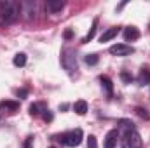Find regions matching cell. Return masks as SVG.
I'll return each instance as SVG.
<instances>
[{"mask_svg": "<svg viewBox=\"0 0 150 148\" xmlns=\"http://www.w3.org/2000/svg\"><path fill=\"white\" fill-rule=\"evenodd\" d=\"M21 14V7L19 2H12V0H5L0 4V26H9L12 25Z\"/></svg>", "mask_w": 150, "mask_h": 148, "instance_id": "obj_1", "label": "cell"}, {"mask_svg": "<svg viewBox=\"0 0 150 148\" xmlns=\"http://www.w3.org/2000/svg\"><path fill=\"white\" fill-rule=\"evenodd\" d=\"M82 138H84L82 129H74V131H70V132H63V134L56 136V140H58L59 143L67 145V147H79V145L82 143Z\"/></svg>", "mask_w": 150, "mask_h": 148, "instance_id": "obj_2", "label": "cell"}, {"mask_svg": "<svg viewBox=\"0 0 150 148\" xmlns=\"http://www.w3.org/2000/svg\"><path fill=\"white\" fill-rule=\"evenodd\" d=\"M61 65L68 73H74L77 70V54L72 47H65L61 51Z\"/></svg>", "mask_w": 150, "mask_h": 148, "instance_id": "obj_3", "label": "cell"}, {"mask_svg": "<svg viewBox=\"0 0 150 148\" xmlns=\"http://www.w3.org/2000/svg\"><path fill=\"white\" fill-rule=\"evenodd\" d=\"M142 145H143V141L136 129L126 131V134L122 136V148H142Z\"/></svg>", "mask_w": 150, "mask_h": 148, "instance_id": "obj_4", "label": "cell"}, {"mask_svg": "<svg viewBox=\"0 0 150 148\" xmlns=\"http://www.w3.org/2000/svg\"><path fill=\"white\" fill-rule=\"evenodd\" d=\"M19 7H21V14L25 16V19H33L35 18V11H37V2L35 0H25V2H19Z\"/></svg>", "mask_w": 150, "mask_h": 148, "instance_id": "obj_5", "label": "cell"}, {"mask_svg": "<svg viewBox=\"0 0 150 148\" xmlns=\"http://www.w3.org/2000/svg\"><path fill=\"white\" fill-rule=\"evenodd\" d=\"M134 52V47L127 45V44H115L110 47V54L113 56H119V58H124V56H129Z\"/></svg>", "mask_w": 150, "mask_h": 148, "instance_id": "obj_6", "label": "cell"}, {"mask_svg": "<svg viewBox=\"0 0 150 148\" xmlns=\"http://www.w3.org/2000/svg\"><path fill=\"white\" fill-rule=\"evenodd\" d=\"M117 140H119V131H117V129L108 131L107 136H105V143H103V147L105 148H115L117 147Z\"/></svg>", "mask_w": 150, "mask_h": 148, "instance_id": "obj_7", "label": "cell"}, {"mask_svg": "<svg viewBox=\"0 0 150 148\" xmlns=\"http://www.w3.org/2000/svg\"><path fill=\"white\" fill-rule=\"evenodd\" d=\"M63 7H65V2H63V0H47V2H45V9H47L51 14L59 12Z\"/></svg>", "mask_w": 150, "mask_h": 148, "instance_id": "obj_8", "label": "cell"}, {"mask_svg": "<svg viewBox=\"0 0 150 148\" xmlns=\"http://www.w3.org/2000/svg\"><path fill=\"white\" fill-rule=\"evenodd\" d=\"M100 82H101V87H103V91L107 92V96L112 98L113 96V82L107 77V75H101V77H100Z\"/></svg>", "mask_w": 150, "mask_h": 148, "instance_id": "obj_9", "label": "cell"}, {"mask_svg": "<svg viewBox=\"0 0 150 148\" xmlns=\"http://www.w3.org/2000/svg\"><path fill=\"white\" fill-rule=\"evenodd\" d=\"M124 38H126V42H134V40H138V38H140V30H138L136 26H127V28L124 30Z\"/></svg>", "mask_w": 150, "mask_h": 148, "instance_id": "obj_10", "label": "cell"}, {"mask_svg": "<svg viewBox=\"0 0 150 148\" xmlns=\"http://www.w3.org/2000/svg\"><path fill=\"white\" fill-rule=\"evenodd\" d=\"M119 32H120V28H117V26L105 30V32L101 33V37H100V42H108V40H112L113 37H117V35H119Z\"/></svg>", "mask_w": 150, "mask_h": 148, "instance_id": "obj_11", "label": "cell"}, {"mask_svg": "<svg viewBox=\"0 0 150 148\" xmlns=\"http://www.w3.org/2000/svg\"><path fill=\"white\" fill-rule=\"evenodd\" d=\"M138 84H140V85L150 84V68H149V66H142V68H140V75H138Z\"/></svg>", "mask_w": 150, "mask_h": 148, "instance_id": "obj_12", "label": "cell"}, {"mask_svg": "<svg viewBox=\"0 0 150 148\" xmlns=\"http://www.w3.org/2000/svg\"><path fill=\"white\" fill-rule=\"evenodd\" d=\"M74 111L77 113V115H86V111H87V103H86L84 99L75 101L74 103Z\"/></svg>", "mask_w": 150, "mask_h": 148, "instance_id": "obj_13", "label": "cell"}, {"mask_svg": "<svg viewBox=\"0 0 150 148\" xmlns=\"http://www.w3.org/2000/svg\"><path fill=\"white\" fill-rule=\"evenodd\" d=\"M18 108H19V103H16V101H0V110L16 111Z\"/></svg>", "mask_w": 150, "mask_h": 148, "instance_id": "obj_14", "label": "cell"}, {"mask_svg": "<svg viewBox=\"0 0 150 148\" xmlns=\"http://www.w3.org/2000/svg\"><path fill=\"white\" fill-rule=\"evenodd\" d=\"M96 30H98V19H94V21H93V26H91L89 33H87L86 37L82 38V44H87V42H91V40L94 38V33H96Z\"/></svg>", "mask_w": 150, "mask_h": 148, "instance_id": "obj_15", "label": "cell"}, {"mask_svg": "<svg viewBox=\"0 0 150 148\" xmlns=\"http://www.w3.org/2000/svg\"><path fill=\"white\" fill-rule=\"evenodd\" d=\"M16 66H25L26 65V54L25 52H18L16 56H14V61H12Z\"/></svg>", "mask_w": 150, "mask_h": 148, "instance_id": "obj_16", "label": "cell"}, {"mask_svg": "<svg viewBox=\"0 0 150 148\" xmlns=\"http://www.w3.org/2000/svg\"><path fill=\"white\" fill-rule=\"evenodd\" d=\"M119 125H120L122 129H126V131H133V129H134V124H133L131 120H127V118H120V120H119Z\"/></svg>", "mask_w": 150, "mask_h": 148, "instance_id": "obj_17", "label": "cell"}, {"mask_svg": "<svg viewBox=\"0 0 150 148\" xmlns=\"http://www.w3.org/2000/svg\"><path fill=\"white\" fill-rule=\"evenodd\" d=\"M84 59H86V63H87L89 66H94V65H98V61H100L98 54H87Z\"/></svg>", "mask_w": 150, "mask_h": 148, "instance_id": "obj_18", "label": "cell"}, {"mask_svg": "<svg viewBox=\"0 0 150 148\" xmlns=\"http://www.w3.org/2000/svg\"><path fill=\"white\" fill-rule=\"evenodd\" d=\"M87 148H98V141H96V138L93 134L87 138Z\"/></svg>", "mask_w": 150, "mask_h": 148, "instance_id": "obj_19", "label": "cell"}, {"mask_svg": "<svg viewBox=\"0 0 150 148\" xmlns=\"http://www.w3.org/2000/svg\"><path fill=\"white\" fill-rule=\"evenodd\" d=\"M120 78H122L126 84H131V80H133V75L127 73V72H120Z\"/></svg>", "mask_w": 150, "mask_h": 148, "instance_id": "obj_20", "label": "cell"}, {"mask_svg": "<svg viewBox=\"0 0 150 148\" xmlns=\"http://www.w3.org/2000/svg\"><path fill=\"white\" fill-rule=\"evenodd\" d=\"M28 110H30V115H33V117H35V115H38V113H40V106H38V105H30V108H28Z\"/></svg>", "mask_w": 150, "mask_h": 148, "instance_id": "obj_21", "label": "cell"}, {"mask_svg": "<svg viewBox=\"0 0 150 148\" xmlns=\"http://www.w3.org/2000/svg\"><path fill=\"white\" fill-rule=\"evenodd\" d=\"M16 96L21 98V99H25V98L28 96V91H26V89H18V91H16Z\"/></svg>", "mask_w": 150, "mask_h": 148, "instance_id": "obj_22", "label": "cell"}, {"mask_svg": "<svg viewBox=\"0 0 150 148\" xmlns=\"http://www.w3.org/2000/svg\"><path fill=\"white\" fill-rule=\"evenodd\" d=\"M23 148H33V136H28L26 140H25V145Z\"/></svg>", "mask_w": 150, "mask_h": 148, "instance_id": "obj_23", "label": "cell"}, {"mask_svg": "<svg viewBox=\"0 0 150 148\" xmlns=\"http://www.w3.org/2000/svg\"><path fill=\"white\" fill-rule=\"evenodd\" d=\"M134 111H136V113H138L142 118H149V117H150L149 113H147V110H143V108H140V106H138V108H136Z\"/></svg>", "mask_w": 150, "mask_h": 148, "instance_id": "obj_24", "label": "cell"}, {"mask_svg": "<svg viewBox=\"0 0 150 148\" xmlns=\"http://www.w3.org/2000/svg\"><path fill=\"white\" fill-rule=\"evenodd\" d=\"M42 111H44V120H45V122H51V120H52V113L49 110H42Z\"/></svg>", "mask_w": 150, "mask_h": 148, "instance_id": "obj_25", "label": "cell"}, {"mask_svg": "<svg viewBox=\"0 0 150 148\" xmlns=\"http://www.w3.org/2000/svg\"><path fill=\"white\" fill-rule=\"evenodd\" d=\"M65 38H72V30H67L65 32Z\"/></svg>", "mask_w": 150, "mask_h": 148, "instance_id": "obj_26", "label": "cell"}, {"mask_svg": "<svg viewBox=\"0 0 150 148\" xmlns=\"http://www.w3.org/2000/svg\"><path fill=\"white\" fill-rule=\"evenodd\" d=\"M51 148H54V147H51Z\"/></svg>", "mask_w": 150, "mask_h": 148, "instance_id": "obj_27", "label": "cell"}]
</instances>
